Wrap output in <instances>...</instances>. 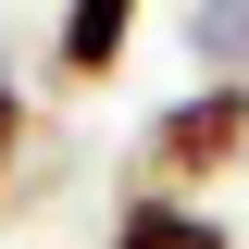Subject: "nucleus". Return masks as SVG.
Returning <instances> with one entry per match:
<instances>
[{"label":"nucleus","instance_id":"obj_1","mask_svg":"<svg viewBox=\"0 0 249 249\" xmlns=\"http://www.w3.org/2000/svg\"><path fill=\"white\" fill-rule=\"evenodd\" d=\"M249 162V75H199L187 100H162L150 137H137V175L175 187V199H199L212 175H237Z\"/></svg>","mask_w":249,"mask_h":249},{"label":"nucleus","instance_id":"obj_2","mask_svg":"<svg viewBox=\"0 0 249 249\" xmlns=\"http://www.w3.org/2000/svg\"><path fill=\"white\" fill-rule=\"evenodd\" d=\"M124 50H137V0H62V37H50V62L75 75V88H100Z\"/></svg>","mask_w":249,"mask_h":249},{"label":"nucleus","instance_id":"obj_3","mask_svg":"<svg viewBox=\"0 0 249 249\" xmlns=\"http://www.w3.org/2000/svg\"><path fill=\"white\" fill-rule=\"evenodd\" d=\"M112 249H237V237H224L199 199H175V187H137L112 212Z\"/></svg>","mask_w":249,"mask_h":249},{"label":"nucleus","instance_id":"obj_4","mask_svg":"<svg viewBox=\"0 0 249 249\" xmlns=\"http://www.w3.org/2000/svg\"><path fill=\"white\" fill-rule=\"evenodd\" d=\"M187 62L199 75H249V0H187Z\"/></svg>","mask_w":249,"mask_h":249},{"label":"nucleus","instance_id":"obj_5","mask_svg":"<svg viewBox=\"0 0 249 249\" xmlns=\"http://www.w3.org/2000/svg\"><path fill=\"white\" fill-rule=\"evenodd\" d=\"M13 162H25V88L0 75V187H13Z\"/></svg>","mask_w":249,"mask_h":249}]
</instances>
